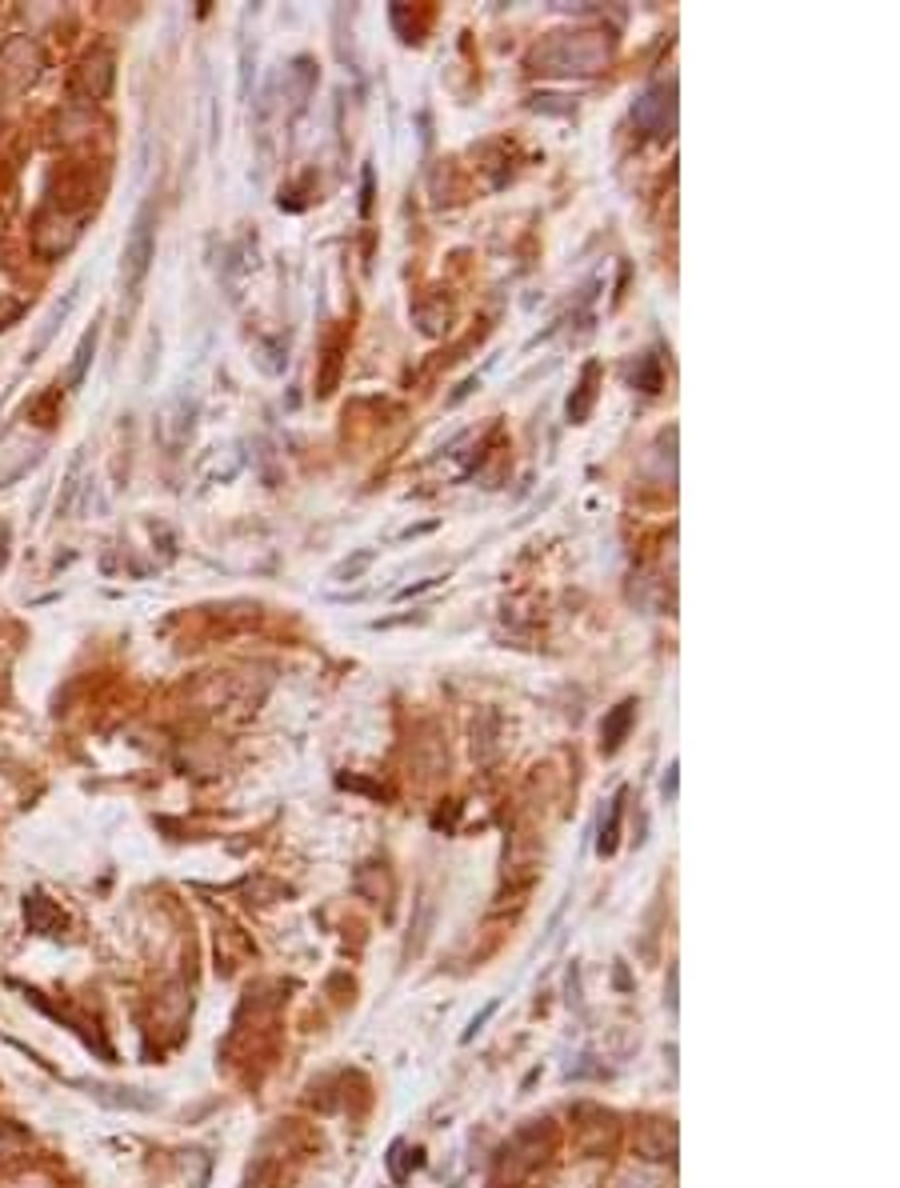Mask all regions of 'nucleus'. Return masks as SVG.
I'll return each instance as SVG.
<instances>
[{
  "instance_id": "obj_1",
  "label": "nucleus",
  "mask_w": 900,
  "mask_h": 1188,
  "mask_svg": "<svg viewBox=\"0 0 900 1188\" xmlns=\"http://www.w3.org/2000/svg\"><path fill=\"white\" fill-rule=\"evenodd\" d=\"M152 257H156V209L141 205V212L132 217L129 241H125V257H120V284L129 292V304H137V296H141Z\"/></svg>"
},
{
  "instance_id": "obj_2",
  "label": "nucleus",
  "mask_w": 900,
  "mask_h": 1188,
  "mask_svg": "<svg viewBox=\"0 0 900 1188\" xmlns=\"http://www.w3.org/2000/svg\"><path fill=\"white\" fill-rule=\"evenodd\" d=\"M632 120L641 125V129L656 132V137H665V132H673V120H677V105H673V84H661V89H648V93L632 105Z\"/></svg>"
},
{
  "instance_id": "obj_3",
  "label": "nucleus",
  "mask_w": 900,
  "mask_h": 1188,
  "mask_svg": "<svg viewBox=\"0 0 900 1188\" xmlns=\"http://www.w3.org/2000/svg\"><path fill=\"white\" fill-rule=\"evenodd\" d=\"M77 301H81V280H77V284H72V289L65 292V296H60V301L45 313V321H40V328H36V337H33V349H28V361H36V357L45 352V345H48L52 337H57V328L65 325V321H69V313L77 308Z\"/></svg>"
},
{
  "instance_id": "obj_4",
  "label": "nucleus",
  "mask_w": 900,
  "mask_h": 1188,
  "mask_svg": "<svg viewBox=\"0 0 900 1188\" xmlns=\"http://www.w3.org/2000/svg\"><path fill=\"white\" fill-rule=\"evenodd\" d=\"M632 721H636V700H620L617 709L605 717V724H600V748H605V753H617V748L624 745V736H629Z\"/></svg>"
},
{
  "instance_id": "obj_5",
  "label": "nucleus",
  "mask_w": 900,
  "mask_h": 1188,
  "mask_svg": "<svg viewBox=\"0 0 900 1188\" xmlns=\"http://www.w3.org/2000/svg\"><path fill=\"white\" fill-rule=\"evenodd\" d=\"M597 376H600V364H585V376H581V385H576V396H569V420L573 424H585L588 412H593V400H597Z\"/></svg>"
},
{
  "instance_id": "obj_8",
  "label": "nucleus",
  "mask_w": 900,
  "mask_h": 1188,
  "mask_svg": "<svg viewBox=\"0 0 900 1188\" xmlns=\"http://www.w3.org/2000/svg\"><path fill=\"white\" fill-rule=\"evenodd\" d=\"M369 209H373V168H364V200H361L364 217H369Z\"/></svg>"
},
{
  "instance_id": "obj_6",
  "label": "nucleus",
  "mask_w": 900,
  "mask_h": 1188,
  "mask_svg": "<svg viewBox=\"0 0 900 1188\" xmlns=\"http://www.w3.org/2000/svg\"><path fill=\"white\" fill-rule=\"evenodd\" d=\"M96 340H101V328H89L81 337V345H77V352H72V369H69V388H77L84 381V373H89V364H93V352H96Z\"/></svg>"
},
{
  "instance_id": "obj_7",
  "label": "nucleus",
  "mask_w": 900,
  "mask_h": 1188,
  "mask_svg": "<svg viewBox=\"0 0 900 1188\" xmlns=\"http://www.w3.org/2000/svg\"><path fill=\"white\" fill-rule=\"evenodd\" d=\"M620 813H624V792H617L612 796V804H608V825L605 832H600V852H617V832H620Z\"/></svg>"
}]
</instances>
